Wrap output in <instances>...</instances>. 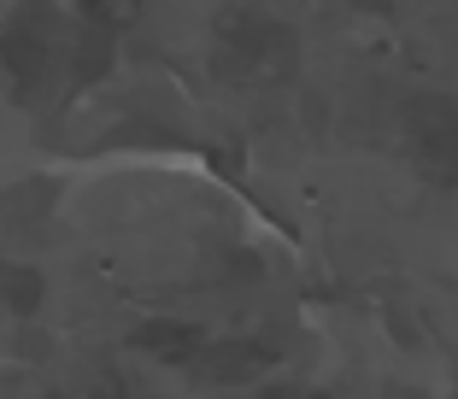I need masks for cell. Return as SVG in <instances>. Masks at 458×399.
<instances>
[{
    "label": "cell",
    "instance_id": "cell-1",
    "mask_svg": "<svg viewBox=\"0 0 458 399\" xmlns=\"http://www.w3.org/2000/svg\"><path fill=\"white\" fill-rule=\"evenodd\" d=\"M217 36H224V54H217V71H224V77H242V71H265V65L294 59L288 24H276V18H265V13H224L217 18Z\"/></svg>",
    "mask_w": 458,
    "mask_h": 399
},
{
    "label": "cell",
    "instance_id": "cell-2",
    "mask_svg": "<svg viewBox=\"0 0 458 399\" xmlns=\"http://www.w3.org/2000/svg\"><path fill=\"white\" fill-rule=\"evenodd\" d=\"M270 359H276V352H270V346H259V341H217V346H206L200 359H194V382H206V387L253 382Z\"/></svg>",
    "mask_w": 458,
    "mask_h": 399
},
{
    "label": "cell",
    "instance_id": "cell-3",
    "mask_svg": "<svg viewBox=\"0 0 458 399\" xmlns=\"http://www.w3.org/2000/svg\"><path fill=\"white\" fill-rule=\"evenodd\" d=\"M47 30H41V13H18L13 18V30L0 36V65L13 71V82L18 89H30V82L47 71Z\"/></svg>",
    "mask_w": 458,
    "mask_h": 399
},
{
    "label": "cell",
    "instance_id": "cell-4",
    "mask_svg": "<svg viewBox=\"0 0 458 399\" xmlns=\"http://www.w3.org/2000/svg\"><path fill=\"white\" fill-rule=\"evenodd\" d=\"M411 141L441 165H458V100H411Z\"/></svg>",
    "mask_w": 458,
    "mask_h": 399
},
{
    "label": "cell",
    "instance_id": "cell-5",
    "mask_svg": "<svg viewBox=\"0 0 458 399\" xmlns=\"http://www.w3.org/2000/svg\"><path fill=\"white\" fill-rule=\"evenodd\" d=\"M135 346L153 352L165 364H182V359H200V329L194 323H176V318H153L135 329Z\"/></svg>",
    "mask_w": 458,
    "mask_h": 399
},
{
    "label": "cell",
    "instance_id": "cell-6",
    "mask_svg": "<svg viewBox=\"0 0 458 399\" xmlns=\"http://www.w3.org/2000/svg\"><path fill=\"white\" fill-rule=\"evenodd\" d=\"M0 300H6L13 318H36L41 300H47V276L36 265H6L0 270Z\"/></svg>",
    "mask_w": 458,
    "mask_h": 399
},
{
    "label": "cell",
    "instance_id": "cell-7",
    "mask_svg": "<svg viewBox=\"0 0 458 399\" xmlns=\"http://www.w3.org/2000/svg\"><path fill=\"white\" fill-rule=\"evenodd\" d=\"M71 65H77L82 82H95L100 71L112 65V30L106 24H89V30H82V36H77V59H71Z\"/></svg>",
    "mask_w": 458,
    "mask_h": 399
},
{
    "label": "cell",
    "instance_id": "cell-8",
    "mask_svg": "<svg viewBox=\"0 0 458 399\" xmlns=\"http://www.w3.org/2000/svg\"><path fill=\"white\" fill-rule=\"evenodd\" d=\"M265 399H300V394H294V387H270Z\"/></svg>",
    "mask_w": 458,
    "mask_h": 399
}]
</instances>
